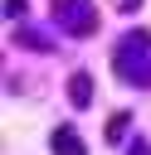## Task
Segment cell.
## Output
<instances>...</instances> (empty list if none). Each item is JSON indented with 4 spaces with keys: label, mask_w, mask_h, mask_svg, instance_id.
I'll return each instance as SVG.
<instances>
[{
    "label": "cell",
    "mask_w": 151,
    "mask_h": 155,
    "mask_svg": "<svg viewBox=\"0 0 151 155\" xmlns=\"http://www.w3.org/2000/svg\"><path fill=\"white\" fill-rule=\"evenodd\" d=\"M54 10H58V19L68 24V34H93V29H97V15H93L88 0H54Z\"/></svg>",
    "instance_id": "1"
},
{
    "label": "cell",
    "mask_w": 151,
    "mask_h": 155,
    "mask_svg": "<svg viewBox=\"0 0 151 155\" xmlns=\"http://www.w3.org/2000/svg\"><path fill=\"white\" fill-rule=\"evenodd\" d=\"M49 145H54V155H88V145H83V136H78V131H68V126H58Z\"/></svg>",
    "instance_id": "2"
},
{
    "label": "cell",
    "mask_w": 151,
    "mask_h": 155,
    "mask_svg": "<svg viewBox=\"0 0 151 155\" xmlns=\"http://www.w3.org/2000/svg\"><path fill=\"white\" fill-rule=\"evenodd\" d=\"M68 102H73V107H88V102H93V82H88V73H73V78H68Z\"/></svg>",
    "instance_id": "3"
},
{
    "label": "cell",
    "mask_w": 151,
    "mask_h": 155,
    "mask_svg": "<svg viewBox=\"0 0 151 155\" xmlns=\"http://www.w3.org/2000/svg\"><path fill=\"white\" fill-rule=\"evenodd\" d=\"M127 121H132V116H127V111H117V116H112V121H107V140H112V145H117V140H122V136H127Z\"/></svg>",
    "instance_id": "4"
},
{
    "label": "cell",
    "mask_w": 151,
    "mask_h": 155,
    "mask_svg": "<svg viewBox=\"0 0 151 155\" xmlns=\"http://www.w3.org/2000/svg\"><path fill=\"white\" fill-rule=\"evenodd\" d=\"M5 15H10V19H19V15H24V0H5Z\"/></svg>",
    "instance_id": "5"
}]
</instances>
